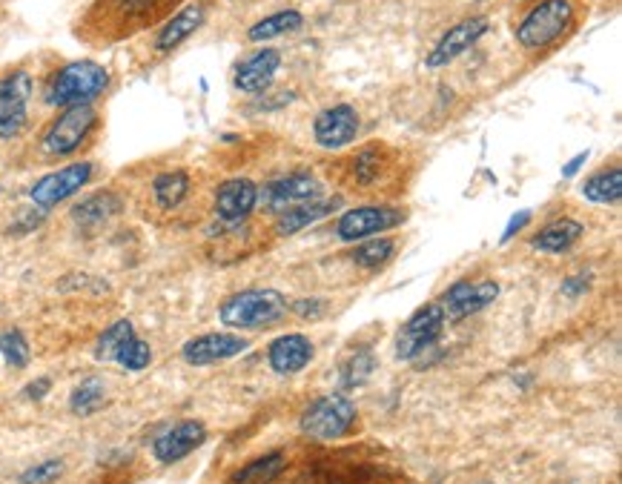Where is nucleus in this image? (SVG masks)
I'll return each mask as SVG.
<instances>
[{"mask_svg":"<svg viewBox=\"0 0 622 484\" xmlns=\"http://www.w3.org/2000/svg\"><path fill=\"white\" fill-rule=\"evenodd\" d=\"M109 86V72L95 61H72L61 66L46 84L49 106H81L101 98Z\"/></svg>","mask_w":622,"mask_h":484,"instance_id":"1","label":"nucleus"},{"mask_svg":"<svg viewBox=\"0 0 622 484\" xmlns=\"http://www.w3.org/2000/svg\"><path fill=\"white\" fill-rule=\"evenodd\" d=\"M574 15L577 12L571 0H539L516 26V43L528 52L548 49L571 32Z\"/></svg>","mask_w":622,"mask_h":484,"instance_id":"2","label":"nucleus"},{"mask_svg":"<svg viewBox=\"0 0 622 484\" xmlns=\"http://www.w3.org/2000/svg\"><path fill=\"white\" fill-rule=\"evenodd\" d=\"M287 316V301L279 290H244V293L230 295L221 310L218 318L227 324V327H236V330H261V327H273L279 324L281 318Z\"/></svg>","mask_w":622,"mask_h":484,"instance_id":"3","label":"nucleus"},{"mask_svg":"<svg viewBox=\"0 0 622 484\" xmlns=\"http://www.w3.org/2000/svg\"><path fill=\"white\" fill-rule=\"evenodd\" d=\"M301 430L313 439H322V442H333V439H342L353 430L356 424V404L350 399H344L339 393H330L316 399L304 413H301Z\"/></svg>","mask_w":622,"mask_h":484,"instance_id":"4","label":"nucleus"},{"mask_svg":"<svg viewBox=\"0 0 622 484\" xmlns=\"http://www.w3.org/2000/svg\"><path fill=\"white\" fill-rule=\"evenodd\" d=\"M95 124H98L95 106L89 104L66 106L64 112L46 127V132H43L41 141L43 152H46V155H55V158L72 155V152L89 138V132L95 129Z\"/></svg>","mask_w":622,"mask_h":484,"instance_id":"5","label":"nucleus"},{"mask_svg":"<svg viewBox=\"0 0 622 484\" xmlns=\"http://www.w3.org/2000/svg\"><path fill=\"white\" fill-rule=\"evenodd\" d=\"M316 195H322V184L313 172H290L267 181L264 190H258V204L267 212H287Z\"/></svg>","mask_w":622,"mask_h":484,"instance_id":"6","label":"nucleus"},{"mask_svg":"<svg viewBox=\"0 0 622 484\" xmlns=\"http://www.w3.org/2000/svg\"><path fill=\"white\" fill-rule=\"evenodd\" d=\"M445 321H448V316H445L442 304H428V307H422V310L399 330V338H396V356L405 358V361L422 356L425 350H430V347L439 341L442 330H445Z\"/></svg>","mask_w":622,"mask_h":484,"instance_id":"7","label":"nucleus"},{"mask_svg":"<svg viewBox=\"0 0 622 484\" xmlns=\"http://www.w3.org/2000/svg\"><path fill=\"white\" fill-rule=\"evenodd\" d=\"M32 78L29 72H9L0 78V138H15L29 121Z\"/></svg>","mask_w":622,"mask_h":484,"instance_id":"8","label":"nucleus"},{"mask_svg":"<svg viewBox=\"0 0 622 484\" xmlns=\"http://www.w3.org/2000/svg\"><path fill=\"white\" fill-rule=\"evenodd\" d=\"M359 129H362V118H359L356 106L336 104L327 106V109H322L316 115V121H313V138H316V144L322 149L336 152V149L350 147L356 141Z\"/></svg>","mask_w":622,"mask_h":484,"instance_id":"9","label":"nucleus"},{"mask_svg":"<svg viewBox=\"0 0 622 484\" xmlns=\"http://www.w3.org/2000/svg\"><path fill=\"white\" fill-rule=\"evenodd\" d=\"M89 178H92V164H89V161L69 164V167L58 169V172L43 175L41 181L32 187L29 198H32V204H35V207H41V210H52V207H58V204L66 201V198H72V195L81 190V187H86V184H89Z\"/></svg>","mask_w":622,"mask_h":484,"instance_id":"10","label":"nucleus"},{"mask_svg":"<svg viewBox=\"0 0 622 484\" xmlns=\"http://www.w3.org/2000/svg\"><path fill=\"white\" fill-rule=\"evenodd\" d=\"M405 224V212L396 210V207H356V210L344 212L336 224V235L342 241H365V238H373L379 232L393 230Z\"/></svg>","mask_w":622,"mask_h":484,"instance_id":"11","label":"nucleus"},{"mask_svg":"<svg viewBox=\"0 0 622 484\" xmlns=\"http://www.w3.org/2000/svg\"><path fill=\"white\" fill-rule=\"evenodd\" d=\"M488 29H491V21L482 18V15H473V18L459 21L436 41V46L430 49L428 58H425V66H428V69H442V66H448L451 61H456L465 49H471L479 38H485Z\"/></svg>","mask_w":622,"mask_h":484,"instance_id":"12","label":"nucleus"},{"mask_svg":"<svg viewBox=\"0 0 622 484\" xmlns=\"http://www.w3.org/2000/svg\"><path fill=\"white\" fill-rule=\"evenodd\" d=\"M258 207V187L250 178H230L215 190V215L224 227L244 224Z\"/></svg>","mask_w":622,"mask_h":484,"instance_id":"13","label":"nucleus"},{"mask_svg":"<svg viewBox=\"0 0 622 484\" xmlns=\"http://www.w3.org/2000/svg\"><path fill=\"white\" fill-rule=\"evenodd\" d=\"M204 442H207V427L201 421H181L152 442V453L161 464H175L187 459Z\"/></svg>","mask_w":622,"mask_h":484,"instance_id":"14","label":"nucleus"},{"mask_svg":"<svg viewBox=\"0 0 622 484\" xmlns=\"http://www.w3.org/2000/svg\"><path fill=\"white\" fill-rule=\"evenodd\" d=\"M499 295V284L496 281H459L445 293V316L453 321L473 316L479 310H485L488 304H494Z\"/></svg>","mask_w":622,"mask_h":484,"instance_id":"15","label":"nucleus"},{"mask_svg":"<svg viewBox=\"0 0 622 484\" xmlns=\"http://www.w3.org/2000/svg\"><path fill=\"white\" fill-rule=\"evenodd\" d=\"M250 347V341L241 336H230V333H207V336H198L193 341L184 344L181 356L187 364L195 367H207L215 361H227V358L238 356Z\"/></svg>","mask_w":622,"mask_h":484,"instance_id":"16","label":"nucleus"},{"mask_svg":"<svg viewBox=\"0 0 622 484\" xmlns=\"http://www.w3.org/2000/svg\"><path fill=\"white\" fill-rule=\"evenodd\" d=\"M279 69H281L279 49H261V52L250 55L247 61H241V64H238L236 89L238 92H247V95L267 92Z\"/></svg>","mask_w":622,"mask_h":484,"instance_id":"17","label":"nucleus"},{"mask_svg":"<svg viewBox=\"0 0 622 484\" xmlns=\"http://www.w3.org/2000/svg\"><path fill=\"white\" fill-rule=\"evenodd\" d=\"M313 353L316 350H313L310 338L301 336V333H287V336H279L270 344L267 361L279 376H293L313 361Z\"/></svg>","mask_w":622,"mask_h":484,"instance_id":"18","label":"nucleus"},{"mask_svg":"<svg viewBox=\"0 0 622 484\" xmlns=\"http://www.w3.org/2000/svg\"><path fill=\"white\" fill-rule=\"evenodd\" d=\"M342 204H344V198H324V195H316V198L304 201V204L293 207V210L281 212L279 232L281 235H296V232L313 227L316 221H322V218H327V215H333V212L342 210Z\"/></svg>","mask_w":622,"mask_h":484,"instance_id":"19","label":"nucleus"},{"mask_svg":"<svg viewBox=\"0 0 622 484\" xmlns=\"http://www.w3.org/2000/svg\"><path fill=\"white\" fill-rule=\"evenodd\" d=\"M582 232H585V227H582L577 218H557V221L545 224V227L531 238V247L539 250V253L559 255L565 253V250H571V247L582 238Z\"/></svg>","mask_w":622,"mask_h":484,"instance_id":"20","label":"nucleus"},{"mask_svg":"<svg viewBox=\"0 0 622 484\" xmlns=\"http://www.w3.org/2000/svg\"><path fill=\"white\" fill-rule=\"evenodd\" d=\"M201 23H204V9H201V6H187V9H181V12L172 15L170 21L164 23V29L158 32L155 49H158V52H172L175 46H181L187 38H193L195 32L201 29Z\"/></svg>","mask_w":622,"mask_h":484,"instance_id":"21","label":"nucleus"},{"mask_svg":"<svg viewBox=\"0 0 622 484\" xmlns=\"http://www.w3.org/2000/svg\"><path fill=\"white\" fill-rule=\"evenodd\" d=\"M121 212V198L112 195V192H98V195H89L81 204H75L72 218L78 227H101L107 224L109 218H115Z\"/></svg>","mask_w":622,"mask_h":484,"instance_id":"22","label":"nucleus"},{"mask_svg":"<svg viewBox=\"0 0 622 484\" xmlns=\"http://www.w3.org/2000/svg\"><path fill=\"white\" fill-rule=\"evenodd\" d=\"M301 26H304V15H301L299 9H281V12H273V15L253 23L247 29V38L253 43L276 41V38H284V35L296 32Z\"/></svg>","mask_w":622,"mask_h":484,"instance_id":"23","label":"nucleus"},{"mask_svg":"<svg viewBox=\"0 0 622 484\" xmlns=\"http://www.w3.org/2000/svg\"><path fill=\"white\" fill-rule=\"evenodd\" d=\"M190 195V175L184 169H172L161 172L152 181V198L161 210H175L184 204V198Z\"/></svg>","mask_w":622,"mask_h":484,"instance_id":"24","label":"nucleus"},{"mask_svg":"<svg viewBox=\"0 0 622 484\" xmlns=\"http://www.w3.org/2000/svg\"><path fill=\"white\" fill-rule=\"evenodd\" d=\"M284 467H287V459H284V453H267V456H261L256 462L244 464L241 470L233 473V484H270L279 479L281 473H284Z\"/></svg>","mask_w":622,"mask_h":484,"instance_id":"25","label":"nucleus"},{"mask_svg":"<svg viewBox=\"0 0 622 484\" xmlns=\"http://www.w3.org/2000/svg\"><path fill=\"white\" fill-rule=\"evenodd\" d=\"M582 195L591 204H617L622 195V172L620 169H602L594 172L585 184H582Z\"/></svg>","mask_w":622,"mask_h":484,"instance_id":"26","label":"nucleus"},{"mask_svg":"<svg viewBox=\"0 0 622 484\" xmlns=\"http://www.w3.org/2000/svg\"><path fill=\"white\" fill-rule=\"evenodd\" d=\"M382 172H385V152H379V147H365L350 164L353 184H359V187L379 184L385 178Z\"/></svg>","mask_w":622,"mask_h":484,"instance_id":"27","label":"nucleus"},{"mask_svg":"<svg viewBox=\"0 0 622 484\" xmlns=\"http://www.w3.org/2000/svg\"><path fill=\"white\" fill-rule=\"evenodd\" d=\"M393 250H396V241H393V238H370L365 244H359L350 258H353L356 267L379 270V267H385L387 261H390Z\"/></svg>","mask_w":622,"mask_h":484,"instance_id":"28","label":"nucleus"},{"mask_svg":"<svg viewBox=\"0 0 622 484\" xmlns=\"http://www.w3.org/2000/svg\"><path fill=\"white\" fill-rule=\"evenodd\" d=\"M373 367H376V361H373V353H370V347H359L353 356L344 358L342 387H347V390H350V387H362V384L370 379Z\"/></svg>","mask_w":622,"mask_h":484,"instance_id":"29","label":"nucleus"},{"mask_svg":"<svg viewBox=\"0 0 622 484\" xmlns=\"http://www.w3.org/2000/svg\"><path fill=\"white\" fill-rule=\"evenodd\" d=\"M107 399V393H104V384L101 379H86L81 381L75 390H72V413H78V416H89V413H95L101 404Z\"/></svg>","mask_w":622,"mask_h":484,"instance_id":"30","label":"nucleus"},{"mask_svg":"<svg viewBox=\"0 0 622 484\" xmlns=\"http://www.w3.org/2000/svg\"><path fill=\"white\" fill-rule=\"evenodd\" d=\"M115 361H118L121 367H127V370H144V367H150L152 361L150 344H147L144 338L129 336L127 341L121 344V350L115 353Z\"/></svg>","mask_w":622,"mask_h":484,"instance_id":"31","label":"nucleus"},{"mask_svg":"<svg viewBox=\"0 0 622 484\" xmlns=\"http://www.w3.org/2000/svg\"><path fill=\"white\" fill-rule=\"evenodd\" d=\"M129 336H135V333H132V324H129V321H115L109 330H104V336L98 338L95 356L101 358V361H115V353L121 350V344H124Z\"/></svg>","mask_w":622,"mask_h":484,"instance_id":"32","label":"nucleus"},{"mask_svg":"<svg viewBox=\"0 0 622 484\" xmlns=\"http://www.w3.org/2000/svg\"><path fill=\"white\" fill-rule=\"evenodd\" d=\"M0 353L9 361V367H26L29 364V341L21 330H3L0 333Z\"/></svg>","mask_w":622,"mask_h":484,"instance_id":"33","label":"nucleus"},{"mask_svg":"<svg viewBox=\"0 0 622 484\" xmlns=\"http://www.w3.org/2000/svg\"><path fill=\"white\" fill-rule=\"evenodd\" d=\"M64 473V462H58V459H52V462H43L38 467H32V470H26L21 476L23 484H46V482H55L58 476Z\"/></svg>","mask_w":622,"mask_h":484,"instance_id":"34","label":"nucleus"},{"mask_svg":"<svg viewBox=\"0 0 622 484\" xmlns=\"http://www.w3.org/2000/svg\"><path fill=\"white\" fill-rule=\"evenodd\" d=\"M531 221V212L528 210H522V212H516L514 218H511V224H508V230L502 232V244H508L511 238H514V232H519L525 224Z\"/></svg>","mask_w":622,"mask_h":484,"instance_id":"35","label":"nucleus"},{"mask_svg":"<svg viewBox=\"0 0 622 484\" xmlns=\"http://www.w3.org/2000/svg\"><path fill=\"white\" fill-rule=\"evenodd\" d=\"M588 284H591V281L585 278V273L574 275V278H568V281L562 284V293H565V295H580V293H585V290H588Z\"/></svg>","mask_w":622,"mask_h":484,"instance_id":"36","label":"nucleus"},{"mask_svg":"<svg viewBox=\"0 0 622 484\" xmlns=\"http://www.w3.org/2000/svg\"><path fill=\"white\" fill-rule=\"evenodd\" d=\"M49 387H52V381L49 379H38L35 384H29L26 387V399H32V401H41L46 393H49Z\"/></svg>","mask_w":622,"mask_h":484,"instance_id":"37","label":"nucleus"},{"mask_svg":"<svg viewBox=\"0 0 622 484\" xmlns=\"http://www.w3.org/2000/svg\"><path fill=\"white\" fill-rule=\"evenodd\" d=\"M585 161H588V152H580L577 158H571L565 167H562V178H574L582 167H585Z\"/></svg>","mask_w":622,"mask_h":484,"instance_id":"38","label":"nucleus"}]
</instances>
